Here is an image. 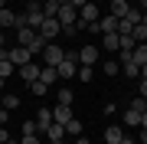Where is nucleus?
Wrapping results in <instances>:
<instances>
[{
    "mask_svg": "<svg viewBox=\"0 0 147 144\" xmlns=\"http://www.w3.org/2000/svg\"><path fill=\"white\" fill-rule=\"evenodd\" d=\"M75 144H92V141L85 138V134H79V138H75Z\"/></svg>",
    "mask_w": 147,
    "mask_h": 144,
    "instance_id": "nucleus-39",
    "label": "nucleus"
},
{
    "mask_svg": "<svg viewBox=\"0 0 147 144\" xmlns=\"http://www.w3.org/2000/svg\"><path fill=\"white\" fill-rule=\"evenodd\" d=\"M105 49H111V53L121 49V36H118V33H105Z\"/></svg>",
    "mask_w": 147,
    "mask_h": 144,
    "instance_id": "nucleus-24",
    "label": "nucleus"
},
{
    "mask_svg": "<svg viewBox=\"0 0 147 144\" xmlns=\"http://www.w3.org/2000/svg\"><path fill=\"white\" fill-rule=\"evenodd\" d=\"M36 124H39V131H46L49 124H53V112H49V108H39L36 112Z\"/></svg>",
    "mask_w": 147,
    "mask_h": 144,
    "instance_id": "nucleus-15",
    "label": "nucleus"
},
{
    "mask_svg": "<svg viewBox=\"0 0 147 144\" xmlns=\"http://www.w3.org/2000/svg\"><path fill=\"white\" fill-rule=\"evenodd\" d=\"M16 72H20L23 79H26V85H33V82H39V72H42V69H39L36 62H26V66H20Z\"/></svg>",
    "mask_w": 147,
    "mask_h": 144,
    "instance_id": "nucleus-8",
    "label": "nucleus"
},
{
    "mask_svg": "<svg viewBox=\"0 0 147 144\" xmlns=\"http://www.w3.org/2000/svg\"><path fill=\"white\" fill-rule=\"evenodd\" d=\"M23 134H42L36 121H23Z\"/></svg>",
    "mask_w": 147,
    "mask_h": 144,
    "instance_id": "nucleus-30",
    "label": "nucleus"
},
{
    "mask_svg": "<svg viewBox=\"0 0 147 144\" xmlns=\"http://www.w3.org/2000/svg\"><path fill=\"white\" fill-rule=\"evenodd\" d=\"M62 128H65V134H75V138H79V134H82V121H79V118H72V121H65Z\"/></svg>",
    "mask_w": 147,
    "mask_h": 144,
    "instance_id": "nucleus-27",
    "label": "nucleus"
},
{
    "mask_svg": "<svg viewBox=\"0 0 147 144\" xmlns=\"http://www.w3.org/2000/svg\"><path fill=\"white\" fill-rule=\"evenodd\" d=\"M131 62H137V66H144V62H147V43H137V46H134Z\"/></svg>",
    "mask_w": 147,
    "mask_h": 144,
    "instance_id": "nucleus-16",
    "label": "nucleus"
},
{
    "mask_svg": "<svg viewBox=\"0 0 147 144\" xmlns=\"http://www.w3.org/2000/svg\"><path fill=\"white\" fill-rule=\"evenodd\" d=\"M10 121V112H7V108H0V124H7Z\"/></svg>",
    "mask_w": 147,
    "mask_h": 144,
    "instance_id": "nucleus-35",
    "label": "nucleus"
},
{
    "mask_svg": "<svg viewBox=\"0 0 147 144\" xmlns=\"http://www.w3.org/2000/svg\"><path fill=\"white\" fill-rule=\"evenodd\" d=\"M92 75H95V66H79L75 79H79V82H92Z\"/></svg>",
    "mask_w": 147,
    "mask_h": 144,
    "instance_id": "nucleus-23",
    "label": "nucleus"
},
{
    "mask_svg": "<svg viewBox=\"0 0 147 144\" xmlns=\"http://www.w3.org/2000/svg\"><path fill=\"white\" fill-rule=\"evenodd\" d=\"M56 98H59V105H72V101H75V92L62 85V89H59V92H56Z\"/></svg>",
    "mask_w": 147,
    "mask_h": 144,
    "instance_id": "nucleus-18",
    "label": "nucleus"
},
{
    "mask_svg": "<svg viewBox=\"0 0 147 144\" xmlns=\"http://www.w3.org/2000/svg\"><path fill=\"white\" fill-rule=\"evenodd\" d=\"M7 3H10V0H0V10H3V7H7Z\"/></svg>",
    "mask_w": 147,
    "mask_h": 144,
    "instance_id": "nucleus-44",
    "label": "nucleus"
},
{
    "mask_svg": "<svg viewBox=\"0 0 147 144\" xmlns=\"http://www.w3.org/2000/svg\"><path fill=\"white\" fill-rule=\"evenodd\" d=\"M0 128H3V124H0Z\"/></svg>",
    "mask_w": 147,
    "mask_h": 144,
    "instance_id": "nucleus-49",
    "label": "nucleus"
},
{
    "mask_svg": "<svg viewBox=\"0 0 147 144\" xmlns=\"http://www.w3.org/2000/svg\"><path fill=\"white\" fill-rule=\"evenodd\" d=\"M98 26H101V33H118V16H105V20H98Z\"/></svg>",
    "mask_w": 147,
    "mask_h": 144,
    "instance_id": "nucleus-17",
    "label": "nucleus"
},
{
    "mask_svg": "<svg viewBox=\"0 0 147 144\" xmlns=\"http://www.w3.org/2000/svg\"><path fill=\"white\" fill-rule=\"evenodd\" d=\"M121 138H124V128L121 124H108L105 128V144H118Z\"/></svg>",
    "mask_w": 147,
    "mask_h": 144,
    "instance_id": "nucleus-12",
    "label": "nucleus"
},
{
    "mask_svg": "<svg viewBox=\"0 0 147 144\" xmlns=\"http://www.w3.org/2000/svg\"><path fill=\"white\" fill-rule=\"evenodd\" d=\"M7 59H10V62L16 66V69H20V66L33 62V53H30L26 46H10V49H7Z\"/></svg>",
    "mask_w": 147,
    "mask_h": 144,
    "instance_id": "nucleus-4",
    "label": "nucleus"
},
{
    "mask_svg": "<svg viewBox=\"0 0 147 144\" xmlns=\"http://www.w3.org/2000/svg\"><path fill=\"white\" fill-rule=\"evenodd\" d=\"M141 79H147V62H144V66H141Z\"/></svg>",
    "mask_w": 147,
    "mask_h": 144,
    "instance_id": "nucleus-42",
    "label": "nucleus"
},
{
    "mask_svg": "<svg viewBox=\"0 0 147 144\" xmlns=\"http://www.w3.org/2000/svg\"><path fill=\"white\" fill-rule=\"evenodd\" d=\"M79 62L82 66H95L98 62V46H82L79 49Z\"/></svg>",
    "mask_w": 147,
    "mask_h": 144,
    "instance_id": "nucleus-9",
    "label": "nucleus"
},
{
    "mask_svg": "<svg viewBox=\"0 0 147 144\" xmlns=\"http://www.w3.org/2000/svg\"><path fill=\"white\" fill-rule=\"evenodd\" d=\"M141 115H144V112H134V108H127V112H124V124H131V128H141Z\"/></svg>",
    "mask_w": 147,
    "mask_h": 144,
    "instance_id": "nucleus-19",
    "label": "nucleus"
},
{
    "mask_svg": "<svg viewBox=\"0 0 147 144\" xmlns=\"http://www.w3.org/2000/svg\"><path fill=\"white\" fill-rule=\"evenodd\" d=\"M0 46H7V43H3V30H0Z\"/></svg>",
    "mask_w": 147,
    "mask_h": 144,
    "instance_id": "nucleus-45",
    "label": "nucleus"
},
{
    "mask_svg": "<svg viewBox=\"0 0 147 144\" xmlns=\"http://www.w3.org/2000/svg\"><path fill=\"white\" fill-rule=\"evenodd\" d=\"M53 3H59V7H62V3H69V0H53Z\"/></svg>",
    "mask_w": 147,
    "mask_h": 144,
    "instance_id": "nucleus-46",
    "label": "nucleus"
},
{
    "mask_svg": "<svg viewBox=\"0 0 147 144\" xmlns=\"http://www.w3.org/2000/svg\"><path fill=\"white\" fill-rule=\"evenodd\" d=\"M137 10H141V13H147V0H137Z\"/></svg>",
    "mask_w": 147,
    "mask_h": 144,
    "instance_id": "nucleus-38",
    "label": "nucleus"
},
{
    "mask_svg": "<svg viewBox=\"0 0 147 144\" xmlns=\"http://www.w3.org/2000/svg\"><path fill=\"white\" fill-rule=\"evenodd\" d=\"M20 144H46V138H39V134H23Z\"/></svg>",
    "mask_w": 147,
    "mask_h": 144,
    "instance_id": "nucleus-31",
    "label": "nucleus"
},
{
    "mask_svg": "<svg viewBox=\"0 0 147 144\" xmlns=\"http://www.w3.org/2000/svg\"><path fill=\"white\" fill-rule=\"evenodd\" d=\"M7 26H20V16H16L10 7H3V10H0V30H7Z\"/></svg>",
    "mask_w": 147,
    "mask_h": 144,
    "instance_id": "nucleus-11",
    "label": "nucleus"
},
{
    "mask_svg": "<svg viewBox=\"0 0 147 144\" xmlns=\"http://www.w3.org/2000/svg\"><path fill=\"white\" fill-rule=\"evenodd\" d=\"M36 36H39V33H36V30H30L26 23H20V26H16V39H20V46H26V49H30Z\"/></svg>",
    "mask_w": 147,
    "mask_h": 144,
    "instance_id": "nucleus-7",
    "label": "nucleus"
},
{
    "mask_svg": "<svg viewBox=\"0 0 147 144\" xmlns=\"http://www.w3.org/2000/svg\"><path fill=\"white\" fill-rule=\"evenodd\" d=\"M3 108L7 112H16V108H20V95H10V92H7L3 95Z\"/></svg>",
    "mask_w": 147,
    "mask_h": 144,
    "instance_id": "nucleus-26",
    "label": "nucleus"
},
{
    "mask_svg": "<svg viewBox=\"0 0 147 144\" xmlns=\"http://www.w3.org/2000/svg\"><path fill=\"white\" fill-rule=\"evenodd\" d=\"M75 72H79V49L65 53V59L56 66V75H59V79H75Z\"/></svg>",
    "mask_w": 147,
    "mask_h": 144,
    "instance_id": "nucleus-2",
    "label": "nucleus"
},
{
    "mask_svg": "<svg viewBox=\"0 0 147 144\" xmlns=\"http://www.w3.org/2000/svg\"><path fill=\"white\" fill-rule=\"evenodd\" d=\"M46 144H62V141H46Z\"/></svg>",
    "mask_w": 147,
    "mask_h": 144,
    "instance_id": "nucleus-47",
    "label": "nucleus"
},
{
    "mask_svg": "<svg viewBox=\"0 0 147 144\" xmlns=\"http://www.w3.org/2000/svg\"><path fill=\"white\" fill-rule=\"evenodd\" d=\"M118 144H137V141H134V138H127V134H124V138H121Z\"/></svg>",
    "mask_w": 147,
    "mask_h": 144,
    "instance_id": "nucleus-40",
    "label": "nucleus"
},
{
    "mask_svg": "<svg viewBox=\"0 0 147 144\" xmlns=\"http://www.w3.org/2000/svg\"><path fill=\"white\" fill-rule=\"evenodd\" d=\"M137 95L147 98V79H137Z\"/></svg>",
    "mask_w": 147,
    "mask_h": 144,
    "instance_id": "nucleus-34",
    "label": "nucleus"
},
{
    "mask_svg": "<svg viewBox=\"0 0 147 144\" xmlns=\"http://www.w3.org/2000/svg\"><path fill=\"white\" fill-rule=\"evenodd\" d=\"M141 144H147V128H141Z\"/></svg>",
    "mask_w": 147,
    "mask_h": 144,
    "instance_id": "nucleus-41",
    "label": "nucleus"
},
{
    "mask_svg": "<svg viewBox=\"0 0 147 144\" xmlns=\"http://www.w3.org/2000/svg\"><path fill=\"white\" fill-rule=\"evenodd\" d=\"M0 108H3V95H0Z\"/></svg>",
    "mask_w": 147,
    "mask_h": 144,
    "instance_id": "nucleus-48",
    "label": "nucleus"
},
{
    "mask_svg": "<svg viewBox=\"0 0 147 144\" xmlns=\"http://www.w3.org/2000/svg\"><path fill=\"white\" fill-rule=\"evenodd\" d=\"M127 108H134V112H147V98L137 95V98H131V105H127Z\"/></svg>",
    "mask_w": 147,
    "mask_h": 144,
    "instance_id": "nucleus-28",
    "label": "nucleus"
},
{
    "mask_svg": "<svg viewBox=\"0 0 147 144\" xmlns=\"http://www.w3.org/2000/svg\"><path fill=\"white\" fill-rule=\"evenodd\" d=\"M56 10H59V3H53V0L42 3V13H46V16H56Z\"/></svg>",
    "mask_w": 147,
    "mask_h": 144,
    "instance_id": "nucleus-32",
    "label": "nucleus"
},
{
    "mask_svg": "<svg viewBox=\"0 0 147 144\" xmlns=\"http://www.w3.org/2000/svg\"><path fill=\"white\" fill-rule=\"evenodd\" d=\"M72 118H75L72 115V105H56L53 108V121L56 124H65V121H72Z\"/></svg>",
    "mask_w": 147,
    "mask_h": 144,
    "instance_id": "nucleus-10",
    "label": "nucleus"
},
{
    "mask_svg": "<svg viewBox=\"0 0 147 144\" xmlns=\"http://www.w3.org/2000/svg\"><path fill=\"white\" fill-rule=\"evenodd\" d=\"M127 10H131V0H111V16H118V20H124Z\"/></svg>",
    "mask_w": 147,
    "mask_h": 144,
    "instance_id": "nucleus-13",
    "label": "nucleus"
},
{
    "mask_svg": "<svg viewBox=\"0 0 147 144\" xmlns=\"http://www.w3.org/2000/svg\"><path fill=\"white\" fill-rule=\"evenodd\" d=\"M121 72V62H105V75H118Z\"/></svg>",
    "mask_w": 147,
    "mask_h": 144,
    "instance_id": "nucleus-33",
    "label": "nucleus"
},
{
    "mask_svg": "<svg viewBox=\"0 0 147 144\" xmlns=\"http://www.w3.org/2000/svg\"><path fill=\"white\" fill-rule=\"evenodd\" d=\"M56 20L62 23V26H75V20H79V10H75L72 3H62V7L56 10Z\"/></svg>",
    "mask_w": 147,
    "mask_h": 144,
    "instance_id": "nucleus-6",
    "label": "nucleus"
},
{
    "mask_svg": "<svg viewBox=\"0 0 147 144\" xmlns=\"http://www.w3.org/2000/svg\"><path fill=\"white\" fill-rule=\"evenodd\" d=\"M42 138H46V141H62V138H65V128L53 121V124H49L46 131H42Z\"/></svg>",
    "mask_w": 147,
    "mask_h": 144,
    "instance_id": "nucleus-14",
    "label": "nucleus"
},
{
    "mask_svg": "<svg viewBox=\"0 0 147 144\" xmlns=\"http://www.w3.org/2000/svg\"><path fill=\"white\" fill-rule=\"evenodd\" d=\"M131 36H134V43H147V23H137L131 30Z\"/></svg>",
    "mask_w": 147,
    "mask_h": 144,
    "instance_id": "nucleus-22",
    "label": "nucleus"
},
{
    "mask_svg": "<svg viewBox=\"0 0 147 144\" xmlns=\"http://www.w3.org/2000/svg\"><path fill=\"white\" fill-rule=\"evenodd\" d=\"M39 36L46 39V43H56V36H62V23L56 20V16H46L39 26Z\"/></svg>",
    "mask_w": 147,
    "mask_h": 144,
    "instance_id": "nucleus-3",
    "label": "nucleus"
},
{
    "mask_svg": "<svg viewBox=\"0 0 147 144\" xmlns=\"http://www.w3.org/2000/svg\"><path fill=\"white\" fill-rule=\"evenodd\" d=\"M30 92H33V95H46V92H49V85H46V82H33V85H30Z\"/></svg>",
    "mask_w": 147,
    "mask_h": 144,
    "instance_id": "nucleus-29",
    "label": "nucleus"
},
{
    "mask_svg": "<svg viewBox=\"0 0 147 144\" xmlns=\"http://www.w3.org/2000/svg\"><path fill=\"white\" fill-rule=\"evenodd\" d=\"M10 141V134H7V128H0V144H7Z\"/></svg>",
    "mask_w": 147,
    "mask_h": 144,
    "instance_id": "nucleus-37",
    "label": "nucleus"
},
{
    "mask_svg": "<svg viewBox=\"0 0 147 144\" xmlns=\"http://www.w3.org/2000/svg\"><path fill=\"white\" fill-rule=\"evenodd\" d=\"M56 79H59V75H56V69H53V66H46V69L39 72V82H46L49 89H53V82H56Z\"/></svg>",
    "mask_w": 147,
    "mask_h": 144,
    "instance_id": "nucleus-21",
    "label": "nucleus"
},
{
    "mask_svg": "<svg viewBox=\"0 0 147 144\" xmlns=\"http://www.w3.org/2000/svg\"><path fill=\"white\" fill-rule=\"evenodd\" d=\"M69 3H72V7H75V10H82V7H85V3H88V0H69Z\"/></svg>",
    "mask_w": 147,
    "mask_h": 144,
    "instance_id": "nucleus-36",
    "label": "nucleus"
},
{
    "mask_svg": "<svg viewBox=\"0 0 147 144\" xmlns=\"http://www.w3.org/2000/svg\"><path fill=\"white\" fill-rule=\"evenodd\" d=\"M42 59H46V66H53V69H56V66L65 59V49H62V46H56V43H46V49H42Z\"/></svg>",
    "mask_w": 147,
    "mask_h": 144,
    "instance_id": "nucleus-5",
    "label": "nucleus"
},
{
    "mask_svg": "<svg viewBox=\"0 0 147 144\" xmlns=\"http://www.w3.org/2000/svg\"><path fill=\"white\" fill-rule=\"evenodd\" d=\"M121 72H124L127 79H141V66H137V62H124V66H121Z\"/></svg>",
    "mask_w": 147,
    "mask_h": 144,
    "instance_id": "nucleus-20",
    "label": "nucleus"
},
{
    "mask_svg": "<svg viewBox=\"0 0 147 144\" xmlns=\"http://www.w3.org/2000/svg\"><path fill=\"white\" fill-rule=\"evenodd\" d=\"M42 20H46V13H42V3H39V0H30V3H26V13L20 16V23H26L30 30H36V33H39Z\"/></svg>",
    "mask_w": 147,
    "mask_h": 144,
    "instance_id": "nucleus-1",
    "label": "nucleus"
},
{
    "mask_svg": "<svg viewBox=\"0 0 147 144\" xmlns=\"http://www.w3.org/2000/svg\"><path fill=\"white\" fill-rule=\"evenodd\" d=\"M13 72H16V66L10 62V59H3V62H0V79H3V82H7V79H10V75H13Z\"/></svg>",
    "mask_w": 147,
    "mask_h": 144,
    "instance_id": "nucleus-25",
    "label": "nucleus"
},
{
    "mask_svg": "<svg viewBox=\"0 0 147 144\" xmlns=\"http://www.w3.org/2000/svg\"><path fill=\"white\" fill-rule=\"evenodd\" d=\"M141 128H147V112H144V115H141Z\"/></svg>",
    "mask_w": 147,
    "mask_h": 144,
    "instance_id": "nucleus-43",
    "label": "nucleus"
}]
</instances>
